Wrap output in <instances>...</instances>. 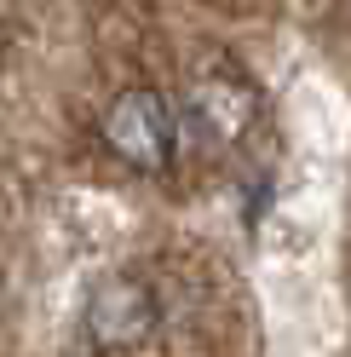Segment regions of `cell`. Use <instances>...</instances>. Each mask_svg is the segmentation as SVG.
<instances>
[{"mask_svg": "<svg viewBox=\"0 0 351 357\" xmlns=\"http://www.w3.org/2000/svg\"><path fill=\"white\" fill-rule=\"evenodd\" d=\"M156 328H162V294L144 277L116 271V277L86 288V300H81V340L93 351H104V357L139 351Z\"/></svg>", "mask_w": 351, "mask_h": 357, "instance_id": "3", "label": "cell"}, {"mask_svg": "<svg viewBox=\"0 0 351 357\" xmlns=\"http://www.w3.org/2000/svg\"><path fill=\"white\" fill-rule=\"evenodd\" d=\"M179 109H173L156 86H127V93L109 98L104 109V144L116 162H127L133 173L156 178V173H173V162H179Z\"/></svg>", "mask_w": 351, "mask_h": 357, "instance_id": "2", "label": "cell"}, {"mask_svg": "<svg viewBox=\"0 0 351 357\" xmlns=\"http://www.w3.org/2000/svg\"><path fill=\"white\" fill-rule=\"evenodd\" d=\"M179 121L202 144H213V150L242 144L248 132H254V121H259V81L236 58H208L202 70L185 81Z\"/></svg>", "mask_w": 351, "mask_h": 357, "instance_id": "1", "label": "cell"}]
</instances>
